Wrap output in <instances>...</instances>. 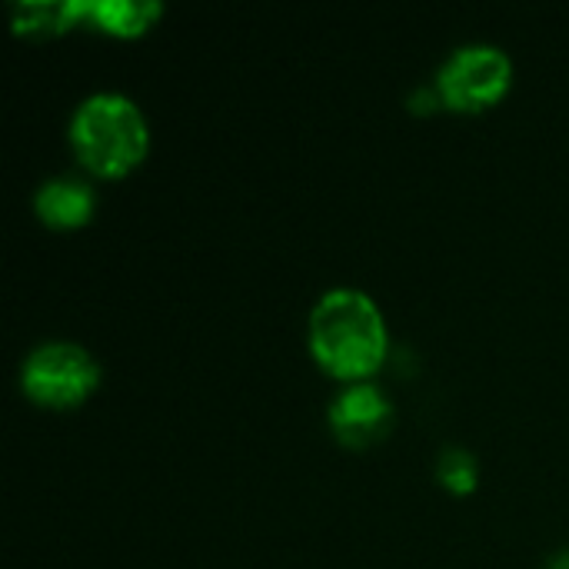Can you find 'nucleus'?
<instances>
[{"label": "nucleus", "mask_w": 569, "mask_h": 569, "mask_svg": "<svg viewBox=\"0 0 569 569\" xmlns=\"http://www.w3.org/2000/svg\"><path fill=\"white\" fill-rule=\"evenodd\" d=\"M310 347L320 367L340 380H363L387 357V323L380 307L350 287L330 290L310 313Z\"/></svg>", "instance_id": "obj_1"}, {"label": "nucleus", "mask_w": 569, "mask_h": 569, "mask_svg": "<svg viewBox=\"0 0 569 569\" xmlns=\"http://www.w3.org/2000/svg\"><path fill=\"white\" fill-rule=\"evenodd\" d=\"M70 140L83 167L100 177H123L147 153V123L130 97L93 93L77 107Z\"/></svg>", "instance_id": "obj_2"}, {"label": "nucleus", "mask_w": 569, "mask_h": 569, "mask_svg": "<svg viewBox=\"0 0 569 569\" xmlns=\"http://www.w3.org/2000/svg\"><path fill=\"white\" fill-rule=\"evenodd\" d=\"M97 360L83 347L67 340L40 343L20 367V387L40 407H77L97 390Z\"/></svg>", "instance_id": "obj_3"}, {"label": "nucleus", "mask_w": 569, "mask_h": 569, "mask_svg": "<svg viewBox=\"0 0 569 569\" xmlns=\"http://www.w3.org/2000/svg\"><path fill=\"white\" fill-rule=\"evenodd\" d=\"M513 67L500 47L470 43L447 57L437 73V93L447 107L457 110H480L497 103L510 87Z\"/></svg>", "instance_id": "obj_4"}, {"label": "nucleus", "mask_w": 569, "mask_h": 569, "mask_svg": "<svg viewBox=\"0 0 569 569\" xmlns=\"http://www.w3.org/2000/svg\"><path fill=\"white\" fill-rule=\"evenodd\" d=\"M393 423V403L373 383H353L330 403V427L347 447L377 443Z\"/></svg>", "instance_id": "obj_5"}, {"label": "nucleus", "mask_w": 569, "mask_h": 569, "mask_svg": "<svg viewBox=\"0 0 569 569\" xmlns=\"http://www.w3.org/2000/svg\"><path fill=\"white\" fill-rule=\"evenodd\" d=\"M33 210L40 213V220L47 227L70 230V227H80V223L90 220V213H93V190L87 183H80V180L57 177V180H47L37 190Z\"/></svg>", "instance_id": "obj_6"}, {"label": "nucleus", "mask_w": 569, "mask_h": 569, "mask_svg": "<svg viewBox=\"0 0 569 569\" xmlns=\"http://www.w3.org/2000/svg\"><path fill=\"white\" fill-rule=\"evenodd\" d=\"M80 17H87V3L80 0H27L13 7V30L27 37H43L73 27V20Z\"/></svg>", "instance_id": "obj_7"}, {"label": "nucleus", "mask_w": 569, "mask_h": 569, "mask_svg": "<svg viewBox=\"0 0 569 569\" xmlns=\"http://www.w3.org/2000/svg\"><path fill=\"white\" fill-rule=\"evenodd\" d=\"M160 13H163V7L157 0H93V3H87V17L117 37L143 33Z\"/></svg>", "instance_id": "obj_8"}, {"label": "nucleus", "mask_w": 569, "mask_h": 569, "mask_svg": "<svg viewBox=\"0 0 569 569\" xmlns=\"http://www.w3.org/2000/svg\"><path fill=\"white\" fill-rule=\"evenodd\" d=\"M437 473H440V483L447 490H453V493H470L477 487V460L467 450H460V447H447L443 450Z\"/></svg>", "instance_id": "obj_9"}, {"label": "nucleus", "mask_w": 569, "mask_h": 569, "mask_svg": "<svg viewBox=\"0 0 569 569\" xmlns=\"http://www.w3.org/2000/svg\"><path fill=\"white\" fill-rule=\"evenodd\" d=\"M550 569H569V550H563V553H557V557L550 560Z\"/></svg>", "instance_id": "obj_10"}]
</instances>
